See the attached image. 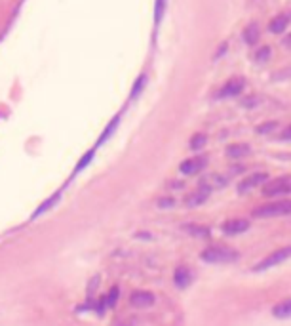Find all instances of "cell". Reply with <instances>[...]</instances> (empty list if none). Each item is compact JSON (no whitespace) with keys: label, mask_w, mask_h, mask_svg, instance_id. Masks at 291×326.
Instances as JSON below:
<instances>
[{"label":"cell","mask_w":291,"mask_h":326,"mask_svg":"<svg viewBox=\"0 0 291 326\" xmlns=\"http://www.w3.org/2000/svg\"><path fill=\"white\" fill-rule=\"evenodd\" d=\"M259 37H261V31H259V25L257 23L247 25L244 29V40L250 44V46L257 44V42H259Z\"/></svg>","instance_id":"obj_15"},{"label":"cell","mask_w":291,"mask_h":326,"mask_svg":"<svg viewBox=\"0 0 291 326\" xmlns=\"http://www.w3.org/2000/svg\"><path fill=\"white\" fill-rule=\"evenodd\" d=\"M210 193H212V189H207V187H204V185H200L196 191H192L189 197L185 199V204H187L189 208L200 206V204H204L205 200H207Z\"/></svg>","instance_id":"obj_9"},{"label":"cell","mask_w":291,"mask_h":326,"mask_svg":"<svg viewBox=\"0 0 291 326\" xmlns=\"http://www.w3.org/2000/svg\"><path fill=\"white\" fill-rule=\"evenodd\" d=\"M250 229V222L247 220H228L223 225V231L227 235H240V233H245Z\"/></svg>","instance_id":"obj_11"},{"label":"cell","mask_w":291,"mask_h":326,"mask_svg":"<svg viewBox=\"0 0 291 326\" xmlns=\"http://www.w3.org/2000/svg\"><path fill=\"white\" fill-rule=\"evenodd\" d=\"M145 84H147V75H139V77H137V80H135L134 88H132V97H134V99L143 92Z\"/></svg>","instance_id":"obj_20"},{"label":"cell","mask_w":291,"mask_h":326,"mask_svg":"<svg viewBox=\"0 0 291 326\" xmlns=\"http://www.w3.org/2000/svg\"><path fill=\"white\" fill-rule=\"evenodd\" d=\"M268 57H270V46H263V48L255 54V59L259 61V63H263V61H267Z\"/></svg>","instance_id":"obj_25"},{"label":"cell","mask_w":291,"mask_h":326,"mask_svg":"<svg viewBox=\"0 0 291 326\" xmlns=\"http://www.w3.org/2000/svg\"><path fill=\"white\" fill-rule=\"evenodd\" d=\"M164 8H165V0H156V8H154V23H156V25L162 21Z\"/></svg>","instance_id":"obj_24"},{"label":"cell","mask_w":291,"mask_h":326,"mask_svg":"<svg viewBox=\"0 0 291 326\" xmlns=\"http://www.w3.org/2000/svg\"><path fill=\"white\" fill-rule=\"evenodd\" d=\"M240 254L236 250L232 248H227V246H212V248H205L204 252L200 254V260L205 263H232L236 262Z\"/></svg>","instance_id":"obj_1"},{"label":"cell","mask_w":291,"mask_h":326,"mask_svg":"<svg viewBox=\"0 0 291 326\" xmlns=\"http://www.w3.org/2000/svg\"><path fill=\"white\" fill-rule=\"evenodd\" d=\"M173 282H175L177 288H187L192 282V271L189 267H185V265L177 267L175 273H173Z\"/></svg>","instance_id":"obj_10"},{"label":"cell","mask_w":291,"mask_h":326,"mask_svg":"<svg viewBox=\"0 0 291 326\" xmlns=\"http://www.w3.org/2000/svg\"><path fill=\"white\" fill-rule=\"evenodd\" d=\"M205 164H207V159H205V157H192V159L183 160L179 170H181V174L185 175H194L198 174V172H202L205 168Z\"/></svg>","instance_id":"obj_7"},{"label":"cell","mask_w":291,"mask_h":326,"mask_svg":"<svg viewBox=\"0 0 291 326\" xmlns=\"http://www.w3.org/2000/svg\"><path fill=\"white\" fill-rule=\"evenodd\" d=\"M272 315H274L276 318H291V298H287V300L280 302L278 305H274Z\"/></svg>","instance_id":"obj_14"},{"label":"cell","mask_w":291,"mask_h":326,"mask_svg":"<svg viewBox=\"0 0 291 326\" xmlns=\"http://www.w3.org/2000/svg\"><path fill=\"white\" fill-rule=\"evenodd\" d=\"M118 294H120V288L112 286V288H110L109 296H107V300H105V303H107V305H110V307H114V305H116V302H118Z\"/></svg>","instance_id":"obj_23"},{"label":"cell","mask_w":291,"mask_h":326,"mask_svg":"<svg viewBox=\"0 0 291 326\" xmlns=\"http://www.w3.org/2000/svg\"><path fill=\"white\" fill-rule=\"evenodd\" d=\"M92 159H94V149H92V151H88L86 155H84V157L78 160V164H76V168H74V174H78L80 170H84V168H86L88 164L92 162Z\"/></svg>","instance_id":"obj_22"},{"label":"cell","mask_w":291,"mask_h":326,"mask_svg":"<svg viewBox=\"0 0 291 326\" xmlns=\"http://www.w3.org/2000/svg\"><path fill=\"white\" fill-rule=\"evenodd\" d=\"M158 206H160V208H172V206H175V199H172V197H164V199H158Z\"/></svg>","instance_id":"obj_26"},{"label":"cell","mask_w":291,"mask_h":326,"mask_svg":"<svg viewBox=\"0 0 291 326\" xmlns=\"http://www.w3.org/2000/svg\"><path fill=\"white\" fill-rule=\"evenodd\" d=\"M285 193H291V177H287V175L265 183V187H263V195H267V197H278V195H285Z\"/></svg>","instance_id":"obj_4"},{"label":"cell","mask_w":291,"mask_h":326,"mask_svg":"<svg viewBox=\"0 0 291 326\" xmlns=\"http://www.w3.org/2000/svg\"><path fill=\"white\" fill-rule=\"evenodd\" d=\"M225 183H227L225 177H219L217 174H212V175H207V177H204V179L200 182V185H204L207 189H213V187H223Z\"/></svg>","instance_id":"obj_18"},{"label":"cell","mask_w":291,"mask_h":326,"mask_svg":"<svg viewBox=\"0 0 291 326\" xmlns=\"http://www.w3.org/2000/svg\"><path fill=\"white\" fill-rule=\"evenodd\" d=\"M287 25H289V16H287V14H280V16H276L274 19L268 23V31L278 34V32L285 31Z\"/></svg>","instance_id":"obj_12"},{"label":"cell","mask_w":291,"mask_h":326,"mask_svg":"<svg viewBox=\"0 0 291 326\" xmlns=\"http://www.w3.org/2000/svg\"><path fill=\"white\" fill-rule=\"evenodd\" d=\"M287 214H291V200H278V202L263 204V206L253 210L255 218H278V215Z\"/></svg>","instance_id":"obj_2"},{"label":"cell","mask_w":291,"mask_h":326,"mask_svg":"<svg viewBox=\"0 0 291 326\" xmlns=\"http://www.w3.org/2000/svg\"><path fill=\"white\" fill-rule=\"evenodd\" d=\"M250 153H252V147L247 143H234L227 147V157H230V159H242Z\"/></svg>","instance_id":"obj_13"},{"label":"cell","mask_w":291,"mask_h":326,"mask_svg":"<svg viewBox=\"0 0 291 326\" xmlns=\"http://www.w3.org/2000/svg\"><path fill=\"white\" fill-rule=\"evenodd\" d=\"M59 195H61V193H55L54 197H50L48 200H44V202L40 204V208H36V210H34V214L31 215V220H34V218L42 215L44 212H46V210H50V208H54V204L57 202V200H59Z\"/></svg>","instance_id":"obj_17"},{"label":"cell","mask_w":291,"mask_h":326,"mask_svg":"<svg viewBox=\"0 0 291 326\" xmlns=\"http://www.w3.org/2000/svg\"><path fill=\"white\" fill-rule=\"evenodd\" d=\"M205 141H207V137H205L204 134H196L190 139V149H192V151H200L205 145Z\"/></svg>","instance_id":"obj_21"},{"label":"cell","mask_w":291,"mask_h":326,"mask_svg":"<svg viewBox=\"0 0 291 326\" xmlns=\"http://www.w3.org/2000/svg\"><path fill=\"white\" fill-rule=\"evenodd\" d=\"M287 258H291V246L274 250V252H272V254H268L265 260H261V262L257 263L255 267H253V271H255V273L267 271V269H270V267H274V265H280V263H283Z\"/></svg>","instance_id":"obj_3"},{"label":"cell","mask_w":291,"mask_h":326,"mask_svg":"<svg viewBox=\"0 0 291 326\" xmlns=\"http://www.w3.org/2000/svg\"><path fill=\"white\" fill-rule=\"evenodd\" d=\"M283 46L291 48V34H287V37H285V40H283Z\"/></svg>","instance_id":"obj_29"},{"label":"cell","mask_w":291,"mask_h":326,"mask_svg":"<svg viewBox=\"0 0 291 326\" xmlns=\"http://www.w3.org/2000/svg\"><path fill=\"white\" fill-rule=\"evenodd\" d=\"M245 86V80L242 77H234V79H230L225 82V86L219 90V97L221 99H225V97H234L238 96Z\"/></svg>","instance_id":"obj_6"},{"label":"cell","mask_w":291,"mask_h":326,"mask_svg":"<svg viewBox=\"0 0 291 326\" xmlns=\"http://www.w3.org/2000/svg\"><path fill=\"white\" fill-rule=\"evenodd\" d=\"M154 294L152 292H147V290H135L134 294H132V298H130V303L134 305V307H139V309H143V307H150L152 303H154Z\"/></svg>","instance_id":"obj_8"},{"label":"cell","mask_w":291,"mask_h":326,"mask_svg":"<svg viewBox=\"0 0 291 326\" xmlns=\"http://www.w3.org/2000/svg\"><path fill=\"white\" fill-rule=\"evenodd\" d=\"M118 120H120V115H116L114 119L110 120L109 124H107V128L103 130V134H101V137H99V141H97V145H101V143H105L107 139H109V135L116 130V126H118Z\"/></svg>","instance_id":"obj_19"},{"label":"cell","mask_w":291,"mask_h":326,"mask_svg":"<svg viewBox=\"0 0 291 326\" xmlns=\"http://www.w3.org/2000/svg\"><path fill=\"white\" fill-rule=\"evenodd\" d=\"M274 128H276V122H268V124H263V126L257 128V132H259V134H267V132L274 130Z\"/></svg>","instance_id":"obj_27"},{"label":"cell","mask_w":291,"mask_h":326,"mask_svg":"<svg viewBox=\"0 0 291 326\" xmlns=\"http://www.w3.org/2000/svg\"><path fill=\"white\" fill-rule=\"evenodd\" d=\"M185 231L194 239H210V229L204 225H185Z\"/></svg>","instance_id":"obj_16"},{"label":"cell","mask_w":291,"mask_h":326,"mask_svg":"<svg viewBox=\"0 0 291 326\" xmlns=\"http://www.w3.org/2000/svg\"><path fill=\"white\" fill-rule=\"evenodd\" d=\"M267 179H268V175L265 174V172H255V174L247 175V177H244L242 182L238 183V191L244 195V193L252 191L255 187L263 185V183H267Z\"/></svg>","instance_id":"obj_5"},{"label":"cell","mask_w":291,"mask_h":326,"mask_svg":"<svg viewBox=\"0 0 291 326\" xmlns=\"http://www.w3.org/2000/svg\"><path fill=\"white\" fill-rule=\"evenodd\" d=\"M282 137L283 139H291V124L285 130H283V134H282Z\"/></svg>","instance_id":"obj_28"}]
</instances>
